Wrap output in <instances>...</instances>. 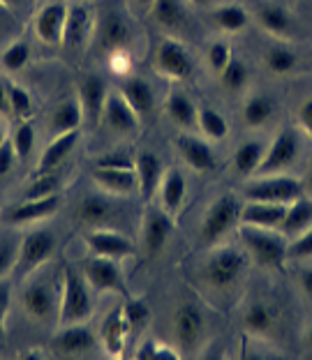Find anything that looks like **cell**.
Here are the masks:
<instances>
[{"label": "cell", "instance_id": "obj_1", "mask_svg": "<svg viewBox=\"0 0 312 360\" xmlns=\"http://www.w3.org/2000/svg\"><path fill=\"white\" fill-rule=\"evenodd\" d=\"M238 233H241V240L250 259L257 261L261 268H285V261L289 259V243H287L285 233H277V229H259L250 224H241Z\"/></svg>", "mask_w": 312, "mask_h": 360}, {"label": "cell", "instance_id": "obj_2", "mask_svg": "<svg viewBox=\"0 0 312 360\" xmlns=\"http://www.w3.org/2000/svg\"><path fill=\"white\" fill-rule=\"evenodd\" d=\"M250 266L248 250L238 248H218L204 264V282L213 291H232L236 284L243 282Z\"/></svg>", "mask_w": 312, "mask_h": 360}, {"label": "cell", "instance_id": "obj_3", "mask_svg": "<svg viewBox=\"0 0 312 360\" xmlns=\"http://www.w3.org/2000/svg\"><path fill=\"white\" fill-rule=\"evenodd\" d=\"M93 316V298H90L88 282L77 270L65 268L63 273V291H61V309L58 321L61 326L86 323Z\"/></svg>", "mask_w": 312, "mask_h": 360}, {"label": "cell", "instance_id": "obj_4", "mask_svg": "<svg viewBox=\"0 0 312 360\" xmlns=\"http://www.w3.org/2000/svg\"><path fill=\"white\" fill-rule=\"evenodd\" d=\"M241 206L234 194H223L211 203L201 219L199 240L206 245H218L236 224H241Z\"/></svg>", "mask_w": 312, "mask_h": 360}, {"label": "cell", "instance_id": "obj_5", "mask_svg": "<svg viewBox=\"0 0 312 360\" xmlns=\"http://www.w3.org/2000/svg\"><path fill=\"white\" fill-rule=\"evenodd\" d=\"M303 194H306L303 180L285 174L259 176L250 185H245L243 190L245 201H270V203H287V206L292 201L301 199Z\"/></svg>", "mask_w": 312, "mask_h": 360}, {"label": "cell", "instance_id": "obj_6", "mask_svg": "<svg viewBox=\"0 0 312 360\" xmlns=\"http://www.w3.org/2000/svg\"><path fill=\"white\" fill-rule=\"evenodd\" d=\"M299 153H301L299 134L289 127L280 129L277 136L273 139V143L266 146L264 160H261V165L257 169V176L285 174V171L299 160Z\"/></svg>", "mask_w": 312, "mask_h": 360}, {"label": "cell", "instance_id": "obj_7", "mask_svg": "<svg viewBox=\"0 0 312 360\" xmlns=\"http://www.w3.org/2000/svg\"><path fill=\"white\" fill-rule=\"evenodd\" d=\"M155 70L171 81H187L194 75V58L190 51L171 37H164L155 51Z\"/></svg>", "mask_w": 312, "mask_h": 360}, {"label": "cell", "instance_id": "obj_8", "mask_svg": "<svg viewBox=\"0 0 312 360\" xmlns=\"http://www.w3.org/2000/svg\"><path fill=\"white\" fill-rule=\"evenodd\" d=\"M174 338L183 351H194L206 335V316L194 302H180L174 312Z\"/></svg>", "mask_w": 312, "mask_h": 360}, {"label": "cell", "instance_id": "obj_9", "mask_svg": "<svg viewBox=\"0 0 312 360\" xmlns=\"http://www.w3.org/2000/svg\"><path fill=\"white\" fill-rule=\"evenodd\" d=\"M54 252H56V236L49 229H32V231L23 236V240L19 245L16 268H19L21 275H28L35 268L46 264L54 257Z\"/></svg>", "mask_w": 312, "mask_h": 360}, {"label": "cell", "instance_id": "obj_10", "mask_svg": "<svg viewBox=\"0 0 312 360\" xmlns=\"http://www.w3.org/2000/svg\"><path fill=\"white\" fill-rule=\"evenodd\" d=\"M97 349V338L86 323L61 326L51 340V351L58 358H86Z\"/></svg>", "mask_w": 312, "mask_h": 360}, {"label": "cell", "instance_id": "obj_11", "mask_svg": "<svg viewBox=\"0 0 312 360\" xmlns=\"http://www.w3.org/2000/svg\"><path fill=\"white\" fill-rule=\"evenodd\" d=\"M68 3L63 0H46L39 7L35 19H32V30L37 39L46 46H61L63 32H65V19H68Z\"/></svg>", "mask_w": 312, "mask_h": 360}, {"label": "cell", "instance_id": "obj_12", "mask_svg": "<svg viewBox=\"0 0 312 360\" xmlns=\"http://www.w3.org/2000/svg\"><path fill=\"white\" fill-rule=\"evenodd\" d=\"M95 32V16L86 5H72L68 7V19H65L63 32V49L65 51H84L93 42Z\"/></svg>", "mask_w": 312, "mask_h": 360}, {"label": "cell", "instance_id": "obj_13", "mask_svg": "<svg viewBox=\"0 0 312 360\" xmlns=\"http://www.w3.org/2000/svg\"><path fill=\"white\" fill-rule=\"evenodd\" d=\"M132 32L120 14L116 12H106L95 19V32H93V42L97 49L104 53L118 51V49H127Z\"/></svg>", "mask_w": 312, "mask_h": 360}, {"label": "cell", "instance_id": "obj_14", "mask_svg": "<svg viewBox=\"0 0 312 360\" xmlns=\"http://www.w3.org/2000/svg\"><path fill=\"white\" fill-rule=\"evenodd\" d=\"M171 233H174V215L164 208H151L146 212L144 229H142L144 252L149 257H158L167 248Z\"/></svg>", "mask_w": 312, "mask_h": 360}, {"label": "cell", "instance_id": "obj_15", "mask_svg": "<svg viewBox=\"0 0 312 360\" xmlns=\"http://www.w3.org/2000/svg\"><path fill=\"white\" fill-rule=\"evenodd\" d=\"M84 277L95 291H111V293H127L123 275L116 266V259L109 257H93L84 264Z\"/></svg>", "mask_w": 312, "mask_h": 360}, {"label": "cell", "instance_id": "obj_16", "mask_svg": "<svg viewBox=\"0 0 312 360\" xmlns=\"http://www.w3.org/2000/svg\"><path fill=\"white\" fill-rule=\"evenodd\" d=\"M102 122L113 132H120V134H132L139 129V113L130 106V102L123 97V93H109L106 95V102H104V109H102Z\"/></svg>", "mask_w": 312, "mask_h": 360}, {"label": "cell", "instance_id": "obj_17", "mask_svg": "<svg viewBox=\"0 0 312 360\" xmlns=\"http://www.w3.org/2000/svg\"><path fill=\"white\" fill-rule=\"evenodd\" d=\"M86 243L97 257L125 259L135 255V243L113 229H90L86 233Z\"/></svg>", "mask_w": 312, "mask_h": 360}, {"label": "cell", "instance_id": "obj_18", "mask_svg": "<svg viewBox=\"0 0 312 360\" xmlns=\"http://www.w3.org/2000/svg\"><path fill=\"white\" fill-rule=\"evenodd\" d=\"M106 95H109V88H106L104 79L97 75H88L79 81L77 88V100L81 104V111H84V120L97 122L102 118V109L106 102Z\"/></svg>", "mask_w": 312, "mask_h": 360}, {"label": "cell", "instance_id": "obj_19", "mask_svg": "<svg viewBox=\"0 0 312 360\" xmlns=\"http://www.w3.org/2000/svg\"><path fill=\"white\" fill-rule=\"evenodd\" d=\"M135 174H137V183H139L142 196L146 201L153 199L160 190L162 176H164L162 160L153 150H139L135 155Z\"/></svg>", "mask_w": 312, "mask_h": 360}, {"label": "cell", "instance_id": "obj_20", "mask_svg": "<svg viewBox=\"0 0 312 360\" xmlns=\"http://www.w3.org/2000/svg\"><path fill=\"white\" fill-rule=\"evenodd\" d=\"M58 206H61L58 194L44 196V199H23L21 203H16V206H12L5 212V219L10 224H32L54 215Z\"/></svg>", "mask_w": 312, "mask_h": 360}, {"label": "cell", "instance_id": "obj_21", "mask_svg": "<svg viewBox=\"0 0 312 360\" xmlns=\"http://www.w3.org/2000/svg\"><path fill=\"white\" fill-rule=\"evenodd\" d=\"M287 215V203L245 201L241 206V224L259 229H280Z\"/></svg>", "mask_w": 312, "mask_h": 360}, {"label": "cell", "instance_id": "obj_22", "mask_svg": "<svg viewBox=\"0 0 312 360\" xmlns=\"http://www.w3.org/2000/svg\"><path fill=\"white\" fill-rule=\"evenodd\" d=\"M257 23L264 28L270 37L275 39H287L292 37L294 28H297V19L289 7H285L280 3H266L259 7L257 12Z\"/></svg>", "mask_w": 312, "mask_h": 360}, {"label": "cell", "instance_id": "obj_23", "mask_svg": "<svg viewBox=\"0 0 312 360\" xmlns=\"http://www.w3.org/2000/svg\"><path fill=\"white\" fill-rule=\"evenodd\" d=\"M21 305L26 309V314L35 321H51L54 309H56V298L51 286H46L42 282H32L28 284L21 293Z\"/></svg>", "mask_w": 312, "mask_h": 360}, {"label": "cell", "instance_id": "obj_24", "mask_svg": "<svg viewBox=\"0 0 312 360\" xmlns=\"http://www.w3.org/2000/svg\"><path fill=\"white\" fill-rule=\"evenodd\" d=\"M208 21L213 23V28H218L220 32L236 35V32H243L250 26L252 16L238 3H218L216 7L208 10Z\"/></svg>", "mask_w": 312, "mask_h": 360}, {"label": "cell", "instance_id": "obj_25", "mask_svg": "<svg viewBox=\"0 0 312 360\" xmlns=\"http://www.w3.org/2000/svg\"><path fill=\"white\" fill-rule=\"evenodd\" d=\"M95 185L111 196H127L132 194L139 183L132 169H109V167H95L93 169Z\"/></svg>", "mask_w": 312, "mask_h": 360}, {"label": "cell", "instance_id": "obj_26", "mask_svg": "<svg viewBox=\"0 0 312 360\" xmlns=\"http://www.w3.org/2000/svg\"><path fill=\"white\" fill-rule=\"evenodd\" d=\"M127 335H130V330H127L125 316H123V307L111 309V312L104 316L102 328H100V345H102V349L111 358H118L123 354V349H125Z\"/></svg>", "mask_w": 312, "mask_h": 360}, {"label": "cell", "instance_id": "obj_27", "mask_svg": "<svg viewBox=\"0 0 312 360\" xmlns=\"http://www.w3.org/2000/svg\"><path fill=\"white\" fill-rule=\"evenodd\" d=\"M176 148L190 169L201 171V174H208V171L216 169V155H213L211 146L206 141H201V139L183 134L176 139Z\"/></svg>", "mask_w": 312, "mask_h": 360}, {"label": "cell", "instance_id": "obj_28", "mask_svg": "<svg viewBox=\"0 0 312 360\" xmlns=\"http://www.w3.org/2000/svg\"><path fill=\"white\" fill-rule=\"evenodd\" d=\"M79 141V129H72V132H63L58 136H54V141L46 146L42 158L37 162V174H49V171H56L63 167V162L70 158V153L75 150V146Z\"/></svg>", "mask_w": 312, "mask_h": 360}, {"label": "cell", "instance_id": "obj_29", "mask_svg": "<svg viewBox=\"0 0 312 360\" xmlns=\"http://www.w3.org/2000/svg\"><path fill=\"white\" fill-rule=\"evenodd\" d=\"M160 206L171 212V215H176L183 206L185 201V194H187V180L185 176L180 174L178 169H167L162 176V183H160Z\"/></svg>", "mask_w": 312, "mask_h": 360}, {"label": "cell", "instance_id": "obj_30", "mask_svg": "<svg viewBox=\"0 0 312 360\" xmlns=\"http://www.w3.org/2000/svg\"><path fill=\"white\" fill-rule=\"evenodd\" d=\"M275 111H277V104L273 97L266 93H254L250 97H245V102L241 106L243 122L252 129L264 127L266 122H270V118L275 116Z\"/></svg>", "mask_w": 312, "mask_h": 360}, {"label": "cell", "instance_id": "obj_31", "mask_svg": "<svg viewBox=\"0 0 312 360\" xmlns=\"http://www.w3.org/2000/svg\"><path fill=\"white\" fill-rule=\"evenodd\" d=\"M277 326V309L268 302H252L243 312V328L254 338H266Z\"/></svg>", "mask_w": 312, "mask_h": 360}, {"label": "cell", "instance_id": "obj_32", "mask_svg": "<svg viewBox=\"0 0 312 360\" xmlns=\"http://www.w3.org/2000/svg\"><path fill=\"white\" fill-rule=\"evenodd\" d=\"M120 93L123 97L130 102V106L139 113V118L142 116H149L155 106V95H153V88L146 84L142 77H125L120 84Z\"/></svg>", "mask_w": 312, "mask_h": 360}, {"label": "cell", "instance_id": "obj_33", "mask_svg": "<svg viewBox=\"0 0 312 360\" xmlns=\"http://www.w3.org/2000/svg\"><path fill=\"white\" fill-rule=\"evenodd\" d=\"M79 222L88 229H104L113 217L111 201H106L104 196H86L77 208Z\"/></svg>", "mask_w": 312, "mask_h": 360}, {"label": "cell", "instance_id": "obj_34", "mask_svg": "<svg viewBox=\"0 0 312 360\" xmlns=\"http://www.w3.org/2000/svg\"><path fill=\"white\" fill-rule=\"evenodd\" d=\"M282 42H285V39H280V42H275V44H270L264 51V58H261L264 68L270 72V75H275V77L292 75V72L299 68V53L294 51L289 44H282Z\"/></svg>", "mask_w": 312, "mask_h": 360}, {"label": "cell", "instance_id": "obj_35", "mask_svg": "<svg viewBox=\"0 0 312 360\" xmlns=\"http://www.w3.org/2000/svg\"><path fill=\"white\" fill-rule=\"evenodd\" d=\"M167 113L180 129H194L199 127V109L194 102L180 90H171L167 97Z\"/></svg>", "mask_w": 312, "mask_h": 360}, {"label": "cell", "instance_id": "obj_36", "mask_svg": "<svg viewBox=\"0 0 312 360\" xmlns=\"http://www.w3.org/2000/svg\"><path fill=\"white\" fill-rule=\"evenodd\" d=\"M81 122H84V111H81V104L77 97H70V100H63L51 113V120H49V132L51 134H63V132H72V129H79Z\"/></svg>", "mask_w": 312, "mask_h": 360}, {"label": "cell", "instance_id": "obj_37", "mask_svg": "<svg viewBox=\"0 0 312 360\" xmlns=\"http://www.w3.org/2000/svg\"><path fill=\"white\" fill-rule=\"evenodd\" d=\"M308 226H312V199H306V194H303L301 199L292 201L287 206V215L280 231L285 236H299Z\"/></svg>", "mask_w": 312, "mask_h": 360}, {"label": "cell", "instance_id": "obj_38", "mask_svg": "<svg viewBox=\"0 0 312 360\" xmlns=\"http://www.w3.org/2000/svg\"><path fill=\"white\" fill-rule=\"evenodd\" d=\"M264 153H266V146L252 139V141H245L236 148L234 153V169L236 174L241 176H257V169L264 160Z\"/></svg>", "mask_w": 312, "mask_h": 360}, {"label": "cell", "instance_id": "obj_39", "mask_svg": "<svg viewBox=\"0 0 312 360\" xmlns=\"http://www.w3.org/2000/svg\"><path fill=\"white\" fill-rule=\"evenodd\" d=\"M151 14L167 30H176L185 23V10L180 0H155Z\"/></svg>", "mask_w": 312, "mask_h": 360}, {"label": "cell", "instance_id": "obj_40", "mask_svg": "<svg viewBox=\"0 0 312 360\" xmlns=\"http://www.w3.org/2000/svg\"><path fill=\"white\" fill-rule=\"evenodd\" d=\"M218 77L225 90H229V93H241L250 81V68L243 58H232Z\"/></svg>", "mask_w": 312, "mask_h": 360}, {"label": "cell", "instance_id": "obj_41", "mask_svg": "<svg viewBox=\"0 0 312 360\" xmlns=\"http://www.w3.org/2000/svg\"><path fill=\"white\" fill-rule=\"evenodd\" d=\"M63 183V171H49V174H37L30 180V185L23 192V199H44V196L58 194V187Z\"/></svg>", "mask_w": 312, "mask_h": 360}, {"label": "cell", "instance_id": "obj_42", "mask_svg": "<svg viewBox=\"0 0 312 360\" xmlns=\"http://www.w3.org/2000/svg\"><path fill=\"white\" fill-rule=\"evenodd\" d=\"M199 129L211 141H223L229 134V122L218 109L204 106V109H199Z\"/></svg>", "mask_w": 312, "mask_h": 360}, {"label": "cell", "instance_id": "obj_43", "mask_svg": "<svg viewBox=\"0 0 312 360\" xmlns=\"http://www.w3.org/2000/svg\"><path fill=\"white\" fill-rule=\"evenodd\" d=\"M123 316H125L130 335H139L151 321V309L142 300H127L123 305Z\"/></svg>", "mask_w": 312, "mask_h": 360}, {"label": "cell", "instance_id": "obj_44", "mask_svg": "<svg viewBox=\"0 0 312 360\" xmlns=\"http://www.w3.org/2000/svg\"><path fill=\"white\" fill-rule=\"evenodd\" d=\"M10 139H12V146L16 150V158L26 160L28 155L32 153V146H35V125H32L28 118L21 120Z\"/></svg>", "mask_w": 312, "mask_h": 360}, {"label": "cell", "instance_id": "obj_45", "mask_svg": "<svg viewBox=\"0 0 312 360\" xmlns=\"http://www.w3.org/2000/svg\"><path fill=\"white\" fill-rule=\"evenodd\" d=\"M7 88H10V113H12V116L21 118V120L30 118V113H32V95L23 86H19V84H7Z\"/></svg>", "mask_w": 312, "mask_h": 360}, {"label": "cell", "instance_id": "obj_46", "mask_svg": "<svg viewBox=\"0 0 312 360\" xmlns=\"http://www.w3.org/2000/svg\"><path fill=\"white\" fill-rule=\"evenodd\" d=\"M30 60V46L26 42H12L10 46L3 51V58H0V63H3V68L5 70H10V72H19L23 70L28 65Z\"/></svg>", "mask_w": 312, "mask_h": 360}, {"label": "cell", "instance_id": "obj_47", "mask_svg": "<svg viewBox=\"0 0 312 360\" xmlns=\"http://www.w3.org/2000/svg\"><path fill=\"white\" fill-rule=\"evenodd\" d=\"M139 360H178V351L160 340H146L137 351Z\"/></svg>", "mask_w": 312, "mask_h": 360}, {"label": "cell", "instance_id": "obj_48", "mask_svg": "<svg viewBox=\"0 0 312 360\" xmlns=\"http://www.w3.org/2000/svg\"><path fill=\"white\" fill-rule=\"evenodd\" d=\"M232 58H234L232 46H229L225 39H218V42L208 44V49H206V65L216 72V75H220Z\"/></svg>", "mask_w": 312, "mask_h": 360}, {"label": "cell", "instance_id": "obj_49", "mask_svg": "<svg viewBox=\"0 0 312 360\" xmlns=\"http://www.w3.org/2000/svg\"><path fill=\"white\" fill-rule=\"evenodd\" d=\"M19 261V248L10 238H0V280L10 273Z\"/></svg>", "mask_w": 312, "mask_h": 360}, {"label": "cell", "instance_id": "obj_50", "mask_svg": "<svg viewBox=\"0 0 312 360\" xmlns=\"http://www.w3.org/2000/svg\"><path fill=\"white\" fill-rule=\"evenodd\" d=\"M289 259H312V226L294 236V243H289Z\"/></svg>", "mask_w": 312, "mask_h": 360}, {"label": "cell", "instance_id": "obj_51", "mask_svg": "<svg viewBox=\"0 0 312 360\" xmlns=\"http://www.w3.org/2000/svg\"><path fill=\"white\" fill-rule=\"evenodd\" d=\"M95 167H109V169H132L135 171V158L125 150H111L102 155L100 160H97Z\"/></svg>", "mask_w": 312, "mask_h": 360}, {"label": "cell", "instance_id": "obj_52", "mask_svg": "<svg viewBox=\"0 0 312 360\" xmlns=\"http://www.w3.org/2000/svg\"><path fill=\"white\" fill-rule=\"evenodd\" d=\"M109 56V70L116 77H127L130 70H132V56H130L127 49H118V51L106 53Z\"/></svg>", "mask_w": 312, "mask_h": 360}, {"label": "cell", "instance_id": "obj_53", "mask_svg": "<svg viewBox=\"0 0 312 360\" xmlns=\"http://www.w3.org/2000/svg\"><path fill=\"white\" fill-rule=\"evenodd\" d=\"M297 125L303 134H306L308 139H312V95L306 97L301 104H299V109H297Z\"/></svg>", "mask_w": 312, "mask_h": 360}, {"label": "cell", "instance_id": "obj_54", "mask_svg": "<svg viewBox=\"0 0 312 360\" xmlns=\"http://www.w3.org/2000/svg\"><path fill=\"white\" fill-rule=\"evenodd\" d=\"M14 158H16V150L12 146V139H7L5 143H0V176H5L7 171L12 169Z\"/></svg>", "mask_w": 312, "mask_h": 360}, {"label": "cell", "instance_id": "obj_55", "mask_svg": "<svg viewBox=\"0 0 312 360\" xmlns=\"http://www.w3.org/2000/svg\"><path fill=\"white\" fill-rule=\"evenodd\" d=\"M10 286H7L3 280H0V340H3L5 335V319H7V312H10Z\"/></svg>", "mask_w": 312, "mask_h": 360}, {"label": "cell", "instance_id": "obj_56", "mask_svg": "<svg viewBox=\"0 0 312 360\" xmlns=\"http://www.w3.org/2000/svg\"><path fill=\"white\" fill-rule=\"evenodd\" d=\"M299 286H301L303 296L312 302V266H306L299 270Z\"/></svg>", "mask_w": 312, "mask_h": 360}, {"label": "cell", "instance_id": "obj_57", "mask_svg": "<svg viewBox=\"0 0 312 360\" xmlns=\"http://www.w3.org/2000/svg\"><path fill=\"white\" fill-rule=\"evenodd\" d=\"M0 113L7 116L10 113V88H7V81L0 79Z\"/></svg>", "mask_w": 312, "mask_h": 360}, {"label": "cell", "instance_id": "obj_58", "mask_svg": "<svg viewBox=\"0 0 312 360\" xmlns=\"http://www.w3.org/2000/svg\"><path fill=\"white\" fill-rule=\"evenodd\" d=\"M132 5L137 7L139 12H151L153 5H155V0H132Z\"/></svg>", "mask_w": 312, "mask_h": 360}, {"label": "cell", "instance_id": "obj_59", "mask_svg": "<svg viewBox=\"0 0 312 360\" xmlns=\"http://www.w3.org/2000/svg\"><path fill=\"white\" fill-rule=\"evenodd\" d=\"M187 3L194 7H204V10H211V7H216L220 0H187Z\"/></svg>", "mask_w": 312, "mask_h": 360}, {"label": "cell", "instance_id": "obj_60", "mask_svg": "<svg viewBox=\"0 0 312 360\" xmlns=\"http://www.w3.org/2000/svg\"><path fill=\"white\" fill-rule=\"evenodd\" d=\"M303 190H306L308 196H312V167H310V171H308L306 180H303Z\"/></svg>", "mask_w": 312, "mask_h": 360}, {"label": "cell", "instance_id": "obj_61", "mask_svg": "<svg viewBox=\"0 0 312 360\" xmlns=\"http://www.w3.org/2000/svg\"><path fill=\"white\" fill-rule=\"evenodd\" d=\"M19 3H21V0H0V5L7 7V10H12V7H16Z\"/></svg>", "mask_w": 312, "mask_h": 360}, {"label": "cell", "instance_id": "obj_62", "mask_svg": "<svg viewBox=\"0 0 312 360\" xmlns=\"http://www.w3.org/2000/svg\"><path fill=\"white\" fill-rule=\"evenodd\" d=\"M7 139H10V136H7V129H5L3 122H0V143H5Z\"/></svg>", "mask_w": 312, "mask_h": 360}, {"label": "cell", "instance_id": "obj_63", "mask_svg": "<svg viewBox=\"0 0 312 360\" xmlns=\"http://www.w3.org/2000/svg\"><path fill=\"white\" fill-rule=\"evenodd\" d=\"M306 345L312 349V326H310V328L306 330Z\"/></svg>", "mask_w": 312, "mask_h": 360}, {"label": "cell", "instance_id": "obj_64", "mask_svg": "<svg viewBox=\"0 0 312 360\" xmlns=\"http://www.w3.org/2000/svg\"><path fill=\"white\" fill-rule=\"evenodd\" d=\"M7 14H10V10H7V7L0 5V19H3V16H7Z\"/></svg>", "mask_w": 312, "mask_h": 360}]
</instances>
